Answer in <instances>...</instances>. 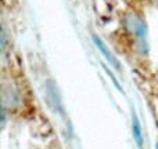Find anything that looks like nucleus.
Here are the masks:
<instances>
[{
    "label": "nucleus",
    "instance_id": "1",
    "mask_svg": "<svg viewBox=\"0 0 158 149\" xmlns=\"http://www.w3.org/2000/svg\"><path fill=\"white\" fill-rule=\"evenodd\" d=\"M132 133H133V138L136 141V144L139 147L143 145V134H142V126H140L139 117L136 116V113L132 115Z\"/></svg>",
    "mask_w": 158,
    "mask_h": 149
},
{
    "label": "nucleus",
    "instance_id": "2",
    "mask_svg": "<svg viewBox=\"0 0 158 149\" xmlns=\"http://www.w3.org/2000/svg\"><path fill=\"white\" fill-rule=\"evenodd\" d=\"M94 43H96V46L98 47V50H100V51L104 54V57L107 58V61H108V62L111 64L112 66H115V68H119V64H118V61L115 60V57L108 51V49L106 47V44H104L101 40H98V37H96V36H94Z\"/></svg>",
    "mask_w": 158,
    "mask_h": 149
},
{
    "label": "nucleus",
    "instance_id": "3",
    "mask_svg": "<svg viewBox=\"0 0 158 149\" xmlns=\"http://www.w3.org/2000/svg\"><path fill=\"white\" fill-rule=\"evenodd\" d=\"M157 149H158V142H157Z\"/></svg>",
    "mask_w": 158,
    "mask_h": 149
}]
</instances>
